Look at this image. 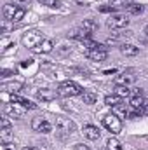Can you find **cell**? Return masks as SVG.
Listing matches in <instances>:
<instances>
[{"label": "cell", "instance_id": "31", "mask_svg": "<svg viewBox=\"0 0 148 150\" xmlns=\"http://www.w3.org/2000/svg\"><path fill=\"white\" fill-rule=\"evenodd\" d=\"M113 9H115L113 5H103V7H99V11H101V12H111Z\"/></svg>", "mask_w": 148, "mask_h": 150}, {"label": "cell", "instance_id": "30", "mask_svg": "<svg viewBox=\"0 0 148 150\" xmlns=\"http://www.w3.org/2000/svg\"><path fill=\"white\" fill-rule=\"evenodd\" d=\"M84 45H85L87 49H98V47H99V44H98V42H94V40H91V38L84 40Z\"/></svg>", "mask_w": 148, "mask_h": 150}, {"label": "cell", "instance_id": "32", "mask_svg": "<svg viewBox=\"0 0 148 150\" xmlns=\"http://www.w3.org/2000/svg\"><path fill=\"white\" fill-rule=\"evenodd\" d=\"M73 150H91L89 147H85V145H82V143H77L73 147Z\"/></svg>", "mask_w": 148, "mask_h": 150}, {"label": "cell", "instance_id": "9", "mask_svg": "<svg viewBox=\"0 0 148 150\" xmlns=\"http://www.w3.org/2000/svg\"><path fill=\"white\" fill-rule=\"evenodd\" d=\"M0 142H12V126L9 117H2V129H0Z\"/></svg>", "mask_w": 148, "mask_h": 150}, {"label": "cell", "instance_id": "10", "mask_svg": "<svg viewBox=\"0 0 148 150\" xmlns=\"http://www.w3.org/2000/svg\"><path fill=\"white\" fill-rule=\"evenodd\" d=\"M52 49H54V42H52L51 38H45L42 44H38L37 47H33L32 51L37 52V54H47V52H51Z\"/></svg>", "mask_w": 148, "mask_h": 150}, {"label": "cell", "instance_id": "18", "mask_svg": "<svg viewBox=\"0 0 148 150\" xmlns=\"http://www.w3.org/2000/svg\"><path fill=\"white\" fill-rule=\"evenodd\" d=\"M143 103H145V98H143L141 94H138V96H132V98H131L129 107L134 108V110H141V112H143ZM143 115H145V113H143Z\"/></svg>", "mask_w": 148, "mask_h": 150}, {"label": "cell", "instance_id": "23", "mask_svg": "<svg viewBox=\"0 0 148 150\" xmlns=\"http://www.w3.org/2000/svg\"><path fill=\"white\" fill-rule=\"evenodd\" d=\"M105 103H106L108 107L113 108V107H117V105H120V103H122V98H120V96H117V94H113V96H106V98H105Z\"/></svg>", "mask_w": 148, "mask_h": 150}, {"label": "cell", "instance_id": "20", "mask_svg": "<svg viewBox=\"0 0 148 150\" xmlns=\"http://www.w3.org/2000/svg\"><path fill=\"white\" fill-rule=\"evenodd\" d=\"M115 94L120 96V98H129V96H132V89L129 86H117L115 87Z\"/></svg>", "mask_w": 148, "mask_h": 150}, {"label": "cell", "instance_id": "24", "mask_svg": "<svg viewBox=\"0 0 148 150\" xmlns=\"http://www.w3.org/2000/svg\"><path fill=\"white\" fill-rule=\"evenodd\" d=\"M106 149L108 150H124V147H122V143H120L117 138H110V140L106 142Z\"/></svg>", "mask_w": 148, "mask_h": 150}, {"label": "cell", "instance_id": "28", "mask_svg": "<svg viewBox=\"0 0 148 150\" xmlns=\"http://www.w3.org/2000/svg\"><path fill=\"white\" fill-rule=\"evenodd\" d=\"M25 14H26V11H25L23 7H19V11L16 12V16H14V19H12V23H18V21H21V19L25 18Z\"/></svg>", "mask_w": 148, "mask_h": 150}, {"label": "cell", "instance_id": "16", "mask_svg": "<svg viewBox=\"0 0 148 150\" xmlns=\"http://www.w3.org/2000/svg\"><path fill=\"white\" fill-rule=\"evenodd\" d=\"M11 101H12V103H19V105H23V107H25V108H28V110H35V108H37V105H35V103H32L30 100L21 98V96H18V94H12V96H11Z\"/></svg>", "mask_w": 148, "mask_h": 150}, {"label": "cell", "instance_id": "27", "mask_svg": "<svg viewBox=\"0 0 148 150\" xmlns=\"http://www.w3.org/2000/svg\"><path fill=\"white\" fill-rule=\"evenodd\" d=\"M42 5H47V7H52V9H58L59 7V2L58 0H38Z\"/></svg>", "mask_w": 148, "mask_h": 150}, {"label": "cell", "instance_id": "29", "mask_svg": "<svg viewBox=\"0 0 148 150\" xmlns=\"http://www.w3.org/2000/svg\"><path fill=\"white\" fill-rule=\"evenodd\" d=\"M16 143L14 142H5V143H2L0 145V150H16Z\"/></svg>", "mask_w": 148, "mask_h": 150}, {"label": "cell", "instance_id": "14", "mask_svg": "<svg viewBox=\"0 0 148 150\" xmlns=\"http://www.w3.org/2000/svg\"><path fill=\"white\" fill-rule=\"evenodd\" d=\"M111 112L115 113L117 117L129 119V117H131V107H129V105H125V103H120V105L113 107V108H111Z\"/></svg>", "mask_w": 148, "mask_h": 150}, {"label": "cell", "instance_id": "36", "mask_svg": "<svg viewBox=\"0 0 148 150\" xmlns=\"http://www.w3.org/2000/svg\"><path fill=\"white\" fill-rule=\"evenodd\" d=\"M145 33H147V37H148V26H147V28H145Z\"/></svg>", "mask_w": 148, "mask_h": 150}, {"label": "cell", "instance_id": "26", "mask_svg": "<svg viewBox=\"0 0 148 150\" xmlns=\"http://www.w3.org/2000/svg\"><path fill=\"white\" fill-rule=\"evenodd\" d=\"M82 100H84V103H87V105H92V103H96L98 96H96L94 93H82Z\"/></svg>", "mask_w": 148, "mask_h": 150}, {"label": "cell", "instance_id": "33", "mask_svg": "<svg viewBox=\"0 0 148 150\" xmlns=\"http://www.w3.org/2000/svg\"><path fill=\"white\" fill-rule=\"evenodd\" d=\"M143 113L148 115V100H145V103H143Z\"/></svg>", "mask_w": 148, "mask_h": 150}, {"label": "cell", "instance_id": "15", "mask_svg": "<svg viewBox=\"0 0 148 150\" xmlns=\"http://www.w3.org/2000/svg\"><path fill=\"white\" fill-rule=\"evenodd\" d=\"M19 11V7L18 5H12V4H5L4 5V18L7 19V21H11L12 23V19H14V16H16V12Z\"/></svg>", "mask_w": 148, "mask_h": 150}, {"label": "cell", "instance_id": "11", "mask_svg": "<svg viewBox=\"0 0 148 150\" xmlns=\"http://www.w3.org/2000/svg\"><path fill=\"white\" fill-rule=\"evenodd\" d=\"M82 133H84V136H85L87 140H99V136H101V131H99L96 126H91V124L84 126Z\"/></svg>", "mask_w": 148, "mask_h": 150}, {"label": "cell", "instance_id": "12", "mask_svg": "<svg viewBox=\"0 0 148 150\" xmlns=\"http://www.w3.org/2000/svg\"><path fill=\"white\" fill-rule=\"evenodd\" d=\"M136 80V77L132 74H118V75H115V79H113V82L117 84V86H129V84H132Z\"/></svg>", "mask_w": 148, "mask_h": 150}, {"label": "cell", "instance_id": "2", "mask_svg": "<svg viewBox=\"0 0 148 150\" xmlns=\"http://www.w3.org/2000/svg\"><path fill=\"white\" fill-rule=\"evenodd\" d=\"M58 94L63 96V98L78 96V94H82V87H80L77 82H73V80H66V82L59 84V87H58Z\"/></svg>", "mask_w": 148, "mask_h": 150}, {"label": "cell", "instance_id": "1", "mask_svg": "<svg viewBox=\"0 0 148 150\" xmlns=\"http://www.w3.org/2000/svg\"><path fill=\"white\" fill-rule=\"evenodd\" d=\"M75 129H77V126H75L73 120H70V119H66V117H58V119H56V133H58L61 138L73 134Z\"/></svg>", "mask_w": 148, "mask_h": 150}, {"label": "cell", "instance_id": "8", "mask_svg": "<svg viewBox=\"0 0 148 150\" xmlns=\"http://www.w3.org/2000/svg\"><path fill=\"white\" fill-rule=\"evenodd\" d=\"M32 127H33V131H38V133H51L52 131V124L45 117H35L32 120Z\"/></svg>", "mask_w": 148, "mask_h": 150}, {"label": "cell", "instance_id": "19", "mask_svg": "<svg viewBox=\"0 0 148 150\" xmlns=\"http://www.w3.org/2000/svg\"><path fill=\"white\" fill-rule=\"evenodd\" d=\"M37 98L42 100V101H52V100L56 98V94H54L51 89H40L37 93Z\"/></svg>", "mask_w": 148, "mask_h": 150}, {"label": "cell", "instance_id": "6", "mask_svg": "<svg viewBox=\"0 0 148 150\" xmlns=\"http://www.w3.org/2000/svg\"><path fill=\"white\" fill-rule=\"evenodd\" d=\"M4 110L5 113L9 115V117H14V119H21V117H25V113L28 108H25L23 105H19V103H7L5 107H4Z\"/></svg>", "mask_w": 148, "mask_h": 150}, {"label": "cell", "instance_id": "21", "mask_svg": "<svg viewBox=\"0 0 148 150\" xmlns=\"http://www.w3.org/2000/svg\"><path fill=\"white\" fill-rule=\"evenodd\" d=\"M80 26H82L84 30H87V32H91V33H94V32L98 30V23H96L94 19H84V21L80 23Z\"/></svg>", "mask_w": 148, "mask_h": 150}, {"label": "cell", "instance_id": "25", "mask_svg": "<svg viewBox=\"0 0 148 150\" xmlns=\"http://www.w3.org/2000/svg\"><path fill=\"white\" fill-rule=\"evenodd\" d=\"M143 11H145L143 5H138V4H129L127 5V12L129 14H141Z\"/></svg>", "mask_w": 148, "mask_h": 150}, {"label": "cell", "instance_id": "35", "mask_svg": "<svg viewBox=\"0 0 148 150\" xmlns=\"http://www.w3.org/2000/svg\"><path fill=\"white\" fill-rule=\"evenodd\" d=\"M23 150H40V149H37V147H25Z\"/></svg>", "mask_w": 148, "mask_h": 150}, {"label": "cell", "instance_id": "22", "mask_svg": "<svg viewBox=\"0 0 148 150\" xmlns=\"http://www.w3.org/2000/svg\"><path fill=\"white\" fill-rule=\"evenodd\" d=\"M21 87H23L21 82H11V84L4 82V84H2V89H4V91H11V93H14V91H21Z\"/></svg>", "mask_w": 148, "mask_h": 150}, {"label": "cell", "instance_id": "7", "mask_svg": "<svg viewBox=\"0 0 148 150\" xmlns=\"http://www.w3.org/2000/svg\"><path fill=\"white\" fill-rule=\"evenodd\" d=\"M85 56L89 59H92V61H105L106 56H108V51H106V47L103 44H99L98 49H87L85 51Z\"/></svg>", "mask_w": 148, "mask_h": 150}, {"label": "cell", "instance_id": "34", "mask_svg": "<svg viewBox=\"0 0 148 150\" xmlns=\"http://www.w3.org/2000/svg\"><path fill=\"white\" fill-rule=\"evenodd\" d=\"M14 2H18V4H30V0H14Z\"/></svg>", "mask_w": 148, "mask_h": 150}, {"label": "cell", "instance_id": "17", "mask_svg": "<svg viewBox=\"0 0 148 150\" xmlns=\"http://www.w3.org/2000/svg\"><path fill=\"white\" fill-rule=\"evenodd\" d=\"M120 52L125 54V56H136L140 52V47H136L132 44H122L120 45Z\"/></svg>", "mask_w": 148, "mask_h": 150}, {"label": "cell", "instance_id": "5", "mask_svg": "<svg viewBox=\"0 0 148 150\" xmlns=\"http://www.w3.org/2000/svg\"><path fill=\"white\" fill-rule=\"evenodd\" d=\"M44 40H45V38L42 37V33L37 32V30H32V32H28V33L23 35V44H25L26 47H30V49L37 47L38 44H42Z\"/></svg>", "mask_w": 148, "mask_h": 150}, {"label": "cell", "instance_id": "4", "mask_svg": "<svg viewBox=\"0 0 148 150\" xmlns=\"http://www.w3.org/2000/svg\"><path fill=\"white\" fill-rule=\"evenodd\" d=\"M129 16L127 14H111L110 18L106 19V26L111 30H117V28H125L129 25Z\"/></svg>", "mask_w": 148, "mask_h": 150}, {"label": "cell", "instance_id": "13", "mask_svg": "<svg viewBox=\"0 0 148 150\" xmlns=\"http://www.w3.org/2000/svg\"><path fill=\"white\" fill-rule=\"evenodd\" d=\"M72 38H75V40H87V38H91V32H87V30H84L82 26H78V28H73V30H70V33H68Z\"/></svg>", "mask_w": 148, "mask_h": 150}, {"label": "cell", "instance_id": "3", "mask_svg": "<svg viewBox=\"0 0 148 150\" xmlns=\"http://www.w3.org/2000/svg\"><path fill=\"white\" fill-rule=\"evenodd\" d=\"M103 126L110 131L111 134H118V133L122 131L120 117H117L115 113H110V115H105V117H103Z\"/></svg>", "mask_w": 148, "mask_h": 150}]
</instances>
